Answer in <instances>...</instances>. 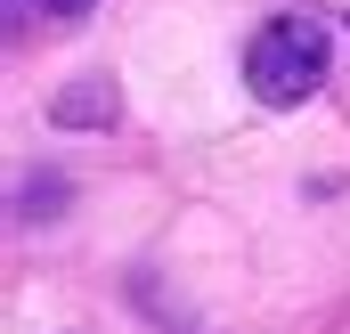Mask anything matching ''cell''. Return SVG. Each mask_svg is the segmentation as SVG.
Listing matches in <instances>:
<instances>
[{"instance_id": "obj_1", "label": "cell", "mask_w": 350, "mask_h": 334, "mask_svg": "<svg viewBox=\"0 0 350 334\" xmlns=\"http://www.w3.org/2000/svg\"><path fill=\"white\" fill-rule=\"evenodd\" d=\"M245 82L261 106H301L310 90L326 82V33L318 16H269L245 49Z\"/></svg>"}, {"instance_id": "obj_3", "label": "cell", "mask_w": 350, "mask_h": 334, "mask_svg": "<svg viewBox=\"0 0 350 334\" xmlns=\"http://www.w3.org/2000/svg\"><path fill=\"white\" fill-rule=\"evenodd\" d=\"M98 0H41V16H90Z\"/></svg>"}, {"instance_id": "obj_2", "label": "cell", "mask_w": 350, "mask_h": 334, "mask_svg": "<svg viewBox=\"0 0 350 334\" xmlns=\"http://www.w3.org/2000/svg\"><path fill=\"white\" fill-rule=\"evenodd\" d=\"M57 123H114V90L106 82H82L57 98Z\"/></svg>"}]
</instances>
